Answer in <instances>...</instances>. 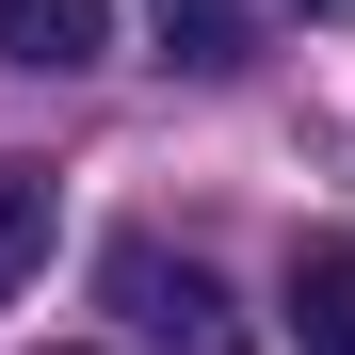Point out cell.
Instances as JSON below:
<instances>
[{"mask_svg": "<svg viewBox=\"0 0 355 355\" xmlns=\"http://www.w3.org/2000/svg\"><path fill=\"white\" fill-rule=\"evenodd\" d=\"M146 17H162V49H178L194 81H226V65H243V0H146Z\"/></svg>", "mask_w": 355, "mask_h": 355, "instance_id": "5b68a950", "label": "cell"}, {"mask_svg": "<svg viewBox=\"0 0 355 355\" xmlns=\"http://www.w3.org/2000/svg\"><path fill=\"white\" fill-rule=\"evenodd\" d=\"M0 65H17V81H81V65H113V0H0Z\"/></svg>", "mask_w": 355, "mask_h": 355, "instance_id": "7a4b0ae2", "label": "cell"}, {"mask_svg": "<svg viewBox=\"0 0 355 355\" xmlns=\"http://www.w3.org/2000/svg\"><path fill=\"white\" fill-rule=\"evenodd\" d=\"M97 291L130 307V339H146V355H243V339H259L243 307H226V275H210V259H178V243H146V226L97 259Z\"/></svg>", "mask_w": 355, "mask_h": 355, "instance_id": "6da1fadb", "label": "cell"}, {"mask_svg": "<svg viewBox=\"0 0 355 355\" xmlns=\"http://www.w3.org/2000/svg\"><path fill=\"white\" fill-rule=\"evenodd\" d=\"M49 355H81V339H49Z\"/></svg>", "mask_w": 355, "mask_h": 355, "instance_id": "52a82bcc", "label": "cell"}, {"mask_svg": "<svg viewBox=\"0 0 355 355\" xmlns=\"http://www.w3.org/2000/svg\"><path fill=\"white\" fill-rule=\"evenodd\" d=\"M307 17H355V0H307Z\"/></svg>", "mask_w": 355, "mask_h": 355, "instance_id": "8992f818", "label": "cell"}, {"mask_svg": "<svg viewBox=\"0 0 355 355\" xmlns=\"http://www.w3.org/2000/svg\"><path fill=\"white\" fill-rule=\"evenodd\" d=\"M291 355H355V243L323 226V243H291V291H275Z\"/></svg>", "mask_w": 355, "mask_h": 355, "instance_id": "3957f363", "label": "cell"}, {"mask_svg": "<svg viewBox=\"0 0 355 355\" xmlns=\"http://www.w3.org/2000/svg\"><path fill=\"white\" fill-rule=\"evenodd\" d=\"M49 275V162H0V307Z\"/></svg>", "mask_w": 355, "mask_h": 355, "instance_id": "277c9868", "label": "cell"}]
</instances>
